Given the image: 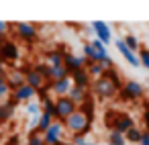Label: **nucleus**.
Instances as JSON below:
<instances>
[{
	"label": "nucleus",
	"mask_w": 149,
	"mask_h": 145,
	"mask_svg": "<svg viewBox=\"0 0 149 145\" xmlns=\"http://www.w3.org/2000/svg\"><path fill=\"white\" fill-rule=\"evenodd\" d=\"M90 116H92V112H90L88 108H76V110L63 121V125H65L68 131H72V135H78V133L86 135V133L90 131Z\"/></svg>",
	"instance_id": "nucleus-1"
},
{
	"label": "nucleus",
	"mask_w": 149,
	"mask_h": 145,
	"mask_svg": "<svg viewBox=\"0 0 149 145\" xmlns=\"http://www.w3.org/2000/svg\"><path fill=\"white\" fill-rule=\"evenodd\" d=\"M94 92L100 98H112L118 92V76L114 70H106L102 78L94 82Z\"/></svg>",
	"instance_id": "nucleus-2"
},
{
	"label": "nucleus",
	"mask_w": 149,
	"mask_h": 145,
	"mask_svg": "<svg viewBox=\"0 0 149 145\" xmlns=\"http://www.w3.org/2000/svg\"><path fill=\"white\" fill-rule=\"evenodd\" d=\"M76 110V104L68 98V96H63V98H57L55 100V116H57V121H65L72 112Z\"/></svg>",
	"instance_id": "nucleus-3"
},
{
	"label": "nucleus",
	"mask_w": 149,
	"mask_h": 145,
	"mask_svg": "<svg viewBox=\"0 0 149 145\" xmlns=\"http://www.w3.org/2000/svg\"><path fill=\"white\" fill-rule=\"evenodd\" d=\"M61 135H63V123L61 121H53L51 127L43 133V141H45V145H57Z\"/></svg>",
	"instance_id": "nucleus-4"
},
{
	"label": "nucleus",
	"mask_w": 149,
	"mask_h": 145,
	"mask_svg": "<svg viewBox=\"0 0 149 145\" xmlns=\"http://www.w3.org/2000/svg\"><path fill=\"white\" fill-rule=\"evenodd\" d=\"M63 66L74 74V72H80V70H86L88 61L84 59V55H74V53H63Z\"/></svg>",
	"instance_id": "nucleus-5"
},
{
	"label": "nucleus",
	"mask_w": 149,
	"mask_h": 145,
	"mask_svg": "<svg viewBox=\"0 0 149 145\" xmlns=\"http://www.w3.org/2000/svg\"><path fill=\"white\" fill-rule=\"evenodd\" d=\"M92 29H94V33H96V39L100 41V43H110V39H112V31H110V27L104 23V21H94L92 25H90Z\"/></svg>",
	"instance_id": "nucleus-6"
},
{
	"label": "nucleus",
	"mask_w": 149,
	"mask_h": 145,
	"mask_svg": "<svg viewBox=\"0 0 149 145\" xmlns=\"http://www.w3.org/2000/svg\"><path fill=\"white\" fill-rule=\"evenodd\" d=\"M135 127V121L129 116V114H114V125H112V131L120 133V135H127L129 129Z\"/></svg>",
	"instance_id": "nucleus-7"
},
{
	"label": "nucleus",
	"mask_w": 149,
	"mask_h": 145,
	"mask_svg": "<svg viewBox=\"0 0 149 145\" xmlns=\"http://www.w3.org/2000/svg\"><path fill=\"white\" fill-rule=\"evenodd\" d=\"M15 31H17V35H19L21 39H25V41H33V39L37 37V29H35L31 23H17V25H15Z\"/></svg>",
	"instance_id": "nucleus-8"
},
{
	"label": "nucleus",
	"mask_w": 149,
	"mask_h": 145,
	"mask_svg": "<svg viewBox=\"0 0 149 145\" xmlns=\"http://www.w3.org/2000/svg\"><path fill=\"white\" fill-rule=\"evenodd\" d=\"M116 49L120 51V55H123V57H125V59H127V61L133 66V68H139V66H141L139 55H137L135 51H131V49L125 45V41H123V39H118V41H116Z\"/></svg>",
	"instance_id": "nucleus-9"
},
{
	"label": "nucleus",
	"mask_w": 149,
	"mask_h": 145,
	"mask_svg": "<svg viewBox=\"0 0 149 145\" xmlns=\"http://www.w3.org/2000/svg\"><path fill=\"white\" fill-rule=\"evenodd\" d=\"M25 84L31 86V88H35V90H43V86H45V78L33 68V70H29V72L25 74Z\"/></svg>",
	"instance_id": "nucleus-10"
},
{
	"label": "nucleus",
	"mask_w": 149,
	"mask_h": 145,
	"mask_svg": "<svg viewBox=\"0 0 149 145\" xmlns=\"http://www.w3.org/2000/svg\"><path fill=\"white\" fill-rule=\"evenodd\" d=\"M143 84L141 82H137V80H129L127 84H125V90H123V94L127 96V98H131V100H135V98H141L143 96Z\"/></svg>",
	"instance_id": "nucleus-11"
},
{
	"label": "nucleus",
	"mask_w": 149,
	"mask_h": 145,
	"mask_svg": "<svg viewBox=\"0 0 149 145\" xmlns=\"http://www.w3.org/2000/svg\"><path fill=\"white\" fill-rule=\"evenodd\" d=\"M72 86H74V82H72V76H70V78H63V80L51 84V92L57 98H63V96H68V92L72 90Z\"/></svg>",
	"instance_id": "nucleus-12"
},
{
	"label": "nucleus",
	"mask_w": 149,
	"mask_h": 145,
	"mask_svg": "<svg viewBox=\"0 0 149 145\" xmlns=\"http://www.w3.org/2000/svg\"><path fill=\"white\" fill-rule=\"evenodd\" d=\"M35 94H37V90L25 84V86H21V88H17L13 96H15V100H17V102H21V100H23V102H31Z\"/></svg>",
	"instance_id": "nucleus-13"
},
{
	"label": "nucleus",
	"mask_w": 149,
	"mask_h": 145,
	"mask_svg": "<svg viewBox=\"0 0 149 145\" xmlns=\"http://www.w3.org/2000/svg\"><path fill=\"white\" fill-rule=\"evenodd\" d=\"M6 84L10 86V90H17L21 86H25V74L21 70H13L8 76H6Z\"/></svg>",
	"instance_id": "nucleus-14"
},
{
	"label": "nucleus",
	"mask_w": 149,
	"mask_h": 145,
	"mask_svg": "<svg viewBox=\"0 0 149 145\" xmlns=\"http://www.w3.org/2000/svg\"><path fill=\"white\" fill-rule=\"evenodd\" d=\"M90 76H88V72L86 70H80V72H74L72 74V82H74V86H78V88H88V84H90Z\"/></svg>",
	"instance_id": "nucleus-15"
},
{
	"label": "nucleus",
	"mask_w": 149,
	"mask_h": 145,
	"mask_svg": "<svg viewBox=\"0 0 149 145\" xmlns=\"http://www.w3.org/2000/svg\"><path fill=\"white\" fill-rule=\"evenodd\" d=\"M0 55H2L4 59H17V57H19V47H17L15 43L6 41V43L0 45Z\"/></svg>",
	"instance_id": "nucleus-16"
},
{
	"label": "nucleus",
	"mask_w": 149,
	"mask_h": 145,
	"mask_svg": "<svg viewBox=\"0 0 149 145\" xmlns=\"http://www.w3.org/2000/svg\"><path fill=\"white\" fill-rule=\"evenodd\" d=\"M68 98L78 106V104H84L86 102V90L84 88H78V86H72V90L68 92Z\"/></svg>",
	"instance_id": "nucleus-17"
},
{
	"label": "nucleus",
	"mask_w": 149,
	"mask_h": 145,
	"mask_svg": "<svg viewBox=\"0 0 149 145\" xmlns=\"http://www.w3.org/2000/svg\"><path fill=\"white\" fill-rule=\"evenodd\" d=\"M45 61H47L49 68H59V66H63V51H61V49H59V51H49V53L45 55Z\"/></svg>",
	"instance_id": "nucleus-18"
},
{
	"label": "nucleus",
	"mask_w": 149,
	"mask_h": 145,
	"mask_svg": "<svg viewBox=\"0 0 149 145\" xmlns=\"http://www.w3.org/2000/svg\"><path fill=\"white\" fill-rule=\"evenodd\" d=\"M53 121H55V116H53L51 112H43V110H41V114H39V125H37V133H45V131L51 127Z\"/></svg>",
	"instance_id": "nucleus-19"
},
{
	"label": "nucleus",
	"mask_w": 149,
	"mask_h": 145,
	"mask_svg": "<svg viewBox=\"0 0 149 145\" xmlns=\"http://www.w3.org/2000/svg\"><path fill=\"white\" fill-rule=\"evenodd\" d=\"M90 45H92V49L96 51V57H98V63H102V61H106V59L110 57V55H108V51H106V45H104V43H100L98 39H94V41H92Z\"/></svg>",
	"instance_id": "nucleus-20"
},
{
	"label": "nucleus",
	"mask_w": 149,
	"mask_h": 145,
	"mask_svg": "<svg viewBox=\"0 0 149 145\" xmlns=\"http://www.w3.org/2000/svg\"><path fill=\"white\" fill-rule=\"evenodd\" d=\"M86 72H88V76H90V78H96V80H98V78H102V76H104L106 68H104L102 63H88V66H86Z\"/></svg>",
	"instance_id": "nucleus-21"
},
{
	"label": "nucleus",
	"mask_w": 149,
	"mask_h": 145,
	"mask_svg": "<svg viewBox=\"0 0 149 145\" xmlns=\"http://www.w3.org/2000/svg\"><path fill=\"white\" fill-rule=\"evenodd\" d=\"M125 143H127L125 135H120V133H116V131H110V135H108V145H125Z\"/></svg>",
	"instance_id": "nucleus-22"
},
{
	"label": "nucleus",
	"mask_w": 149,
	"mask_h": 145,
	"mask_svg": "<svg viewBox=\"0 0 149 145\" xmlns=\"http://www.w3.org/2000/svg\"><path fill=\"white\" fill-rule=\"evenodd\" d=\"M141 129H137V127H133V129H129V133L125 135V139L127 141H131V143H139V139H141Z\"/></svg>",
	"instance_id": "nucleus-23"
},
{
	"label": "nucleus",
	"mask_w": 149,
	"mask_h": 145,
	"mask_svg": "<svg viewBox=\"0 0 149 145\" xmlns=\"http://www.w3.org/2000/svg\"><path fill=\"white\" fill-rule=\"evenodd\" d=\"M123 41H125V45H127L131 51L139 49V41H137V37H135V35H131V33H129V35H125V39H123Z\"/></svg>",
	"instance_id": "nucleus-24"
},
{
	"label": "nucleus",
	"mask_w": 149,
	"mask_h": 145,
	"mask_svg": "<svg viewBox=\"0 0 149 145\" xmlns=\"http://www.w3.org/2000/svg\"><path fill=\"white\" fill-rule=\"evenodd\" d=\"M27 114H31V116H39L41 114V104L39 102H27Z\"/></svg>",
	"instance_id": "nucleus-25"
},
{
	"label": "nucleus",
	"mask_w": 149,
	"mask_h": 145,
	"mask_svg": "<svg viewBox=\"0 0 149 145\" xmlns=\"http://www.w3.org/2000/svg\"><path fill=\"white\" fill-rule=\"evenodd\" d=\"M8 116H13V104H2L0 106V123L6 121Z\"/></svg>",
	"instance_id": "nucleus-26"
},
{
	"label": "nucleus",
	"mask_w": 149,
	"mask_h": 145,
	"mask_svg": "<svg viewBox=\"0 0 149 145\" xmlns=\"http://www.w3.org/2000/svg\"><path fill=\"white\" fill-rule=\"evenodd\" d=\"M72 143H74V145H92V143L86 139V135H82V133L72 135Z\"/></svg>",
	"instance_id": "nucleus-27"
},
{
	"label": "nucleus",
	"mask_w": 149,
	"mask_h": 145,
	"mask_svg": "<svg viewBox=\"0 0 149 145\" xmlns=\"http://www.w3.org/2000/svg\"><path fill=\"white\" fill-rule=\"evenodd\" d=\"M27 145H45V141H43V135H39V133H31V137H29V143Z\"/></svg>",
	"instance_id": "nucleus-28"
},
{
	"label": "nucleus",
	"mask_w": 149,
	"mask_h": 145,
	"mask_svg": "<svg viewBox=\"0 0 149 145\" xmlns=\"http://www.w3.org/2000/svg\"><path fill=\"white\" fill-rule=\"evenodd\" d=\"M139 61H141V66H143L145 70H149V49H141V53H139Z\"/></svg>",
	"instance_id": "nucleus-29"
},
{
	"label": "nucleus",
	"mask_w": 149,
	"mask_h": 145,
	"mask_svg": "<svg viewBox=\"0 0 149 145\" xmlns=\"http://www.w3.org/2000/svg\"><path fill=\"white\" fill-rule=\"evenodd\" d=\"M10 92H13V90H10V86H8L6 82H4V84H0V102H2V100H6Z\"/></svg>",
	"instance_id": "nucleus-30"
},
{
	"label": "nucleus",
	"mask_w": 149,
	"mask_h": 145,
	"mask_svg": "<svg viewBox=\"0 0 149 145\" xmlns=\"http://www.w3.org/2000/svg\"><path fill=\"white\" fill-rule=\"evenodd\" d=\"M8 27H10L8 23H4V21H0V39H2V37H4V35L8 33Z\"/></svg>",
	"instance_id": "nucleus-31"
},
{
	"label": "nucleus",
	"mask_w": 149,
	"mask_h": 145,
	"mask_svg": "<svg viewBox=\"0 0 149 145\" xmlns=\"http://www.w3.org/2000/svg\"><path fill=\"white\" fill-rule=\"evenodd\" d=\"M139 145H149V131H143V133H141Z\"/></svg>",
	"instance_id": "nucleus-32"
},
{
	"label": "nucleus",
	"mask_w": 149,
	"mask_h": 145,
	"mask_svg": "<svg viewBox=\"0 0 149 145\" xmlns=\"http://www.w3.org/2000/svg\"><path fill=\"white\" fill-rule=\"evenodd\" d=\"M6 82V76H2V74H0V84H4Z\"/></svg>",
	"instance_id": "nucleus-33"
},
{
	"label": "nucleus",
	"mask_w": 149,
	"mask_h": 145,
	"mask_svg": "<svg viewBox=\"0 0 149 145\" xmlns=\"http://www.w3.org/2000/svg\"><path fill=\"white\" fill-rule=\"evenodd\" d=\"M61 145H74V143H72V141H68V143H61Z\"/></svg>",
	"instance_id": "nucleus-34"
},
{
	"label": "nucleus",
	"mask_w": 149,
	"mask_h": 145,
	"mask_svg": "<svg viewBox=\"0 0 149 145\" xmlns=\"http://www.w3.org/2000/svg\"><path fill=\"white\" fill-rule=\"evenodd\" d=\"M92 145H94V143H92Z\"/></svg>",
	"instance_id": "nucleus-35"
},
{
	"label": "nucleus",
	"mask_w": 149,
	"mask_h": 145,
	"mask_svg": "<svg viewBox=\"0 0 149 145\" xmlns=\"http://www.w3.org/2000/svg\"><path fill=\"white\" fill-rule=\"evenodd\" d=\"M19 145H21V143H19Z\"/></svg>",
	"instance_id": "nucleus-36"
}]
</instances>
